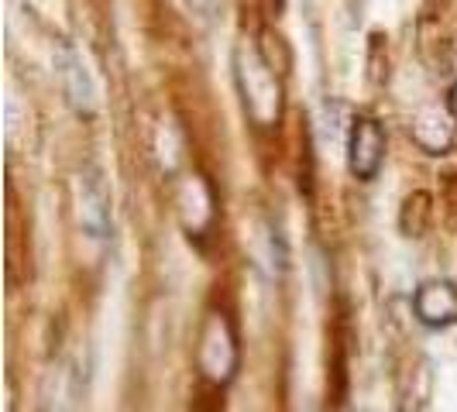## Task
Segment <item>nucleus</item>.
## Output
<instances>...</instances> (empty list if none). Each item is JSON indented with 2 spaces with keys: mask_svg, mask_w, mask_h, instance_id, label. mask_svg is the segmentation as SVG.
Returning <instances> with one entry per match:
<instances>
[{
  "mask_svg": "<svg viewBox=\"0 0 457 412\" xmlns=\"http://www.w3.org/2000/svg\"><path fill=\"white\" fill-rule=\"evenodd\" d=\"M444 103H447V107H451V114L457 117V79H454V87L447 90V100H444Z\"/></svg>",
  "mask_w": 457,
  "mask_h": 412,
  "instance_id": "obj_10",
  "label": "nucleus"
},
{
  "mask_svg": "<svg viewBox=\"0 0 457 412\" xmlns=\"http://www.w3.org/2000/svg\"><path fill=\"white\" fill-rule=\"evenodd\" d=\"M237 66V87L245 93V111L252 114L258 128H272L282 117V87L275 79L272 62H265L254 48L241 45L234 55Z\"/></svg>",
  "mask_w": 457,
  "mask_h": 412,
  "instance_id": "obj_1",
  "label": "nucleus"
},
{
  "mask_svg": "<svg viewBox=\"0 0 457 412\" xmlns=\"http://www.w3.org/2000/svg\"><path fill=\"white\" fill-rule=\"evenodd\" d=\"M79 227L90 237H107L111 230V189L96 169H83L79 176Z\"/></svg>",
  "mask_w": 457,
  "mask_h": 412,
  "instance_id": "obj_6",
  "label": "nucleus"
},
{
  "mask_svg": "<svg viewBox=\"0 0 457 412\" xmlns=\"http://www.w3.org/2000/svg\"><path fill=\"white\" fill-rule=\"evenodd\" d=\"M55 69H59V79H62V93H66L69 107L76 114L90 117L96 111V90H93V79L87 72L83 55L72 45H59L55 52Z\"/></svg>",
  "mask_w": 457,
  "mask_h": 412,
  "instance_id": "obj_5",
  "label": "nucleus"
},
{
  "mask_svg": "<svg viewBox=\"0 0 457 412\" xmlns=\"http://www.w3.org/2000/svg\"><path fill=\"white\" fill-rule=\"evenodd\" d=\"M410 137L427 155H447L454 148L457 124L447 103H427L410 120Z\"/></svg>",
  "mask_w": 457,
  "mask_h": 412,
  "instance_id": "obj_4",
  "label": "nucleus"
},
{
  "mask_svg": "<svg viewBox=\"0 0 457 412\" xmlns=\"http://www.w3.org/2000/svg\"><path fill=\"white\" fill-rule=\"evenodd\" d=\"M179 217L189 234H204L213 220V196L200 176H186L179 185Z\"/></svg>",
  "mask_w": 457,
  "mask_h": 412,
  "instance_id": "obj_8",
  "label": "nucleus"
},
{
  "mask_svg": "<svg viewBox=\"0 0 457 412\" xmlns=\"http://www.w3.org/2000/svg\"><path fill=\"white\" fill-rule=\"evenodd\" d=\"M196 365L210 385H228L237 371V337L234 326L224 313L210 309L200 330V350H196Z\"/></svg>",
  "mask_w": 457,
  "mask_h": 412,
  "instance_id": "obj_2",
  "label": "nucleus"
},
{
  "mask_svg": "<svg viewBox=\"0 0 457 412\" xmlns=\"http://www.w3.org/2000/svg\"><path fill=\"white\" fill-rule=\"evenodd\" d=\"M382 161H386V131H382V124L371 120V117L354 120V128L347 135V169H351V176L361 179V183H371L378 176Z\"/></svg>",
  "mask_w": 457,
  "mask_h": 412,
  "instance_id": "obj_3",
  "label": "nucleus"
},
{
  "mask_svg": "<svg viewBox=\"0 0 457 412\" xmlns=\"http://www.w3.org/2000/svg\"><path fill=\"white\" fill-rule=\"evenodd\" d=\"M430 213H434V206H430V196L427 193H412L406 196V203H403V234L406 237H420L427 224H430Z\"/></svg>",
  "mask_w": 457,
  "mask_h": 412,
  "instance_id": "obj_9",
  "label": "nucleus"
},
{
  "mask_svg": "<svg viewBox=\"0 0 457 412\" xmlns=\"http://www.w3.org/2000/svg\"><path fill=\"white\" fill-rule=\"evenodd\" d=\"M416 320L427 326H451L457 323V285L447 278H430L412 296Z\"/></svg>",
  "mask_w": 457,
  "mask_h": 412,
  "instance_id": "obj_7",
  "label": "nucleus"
}]
</instances>
